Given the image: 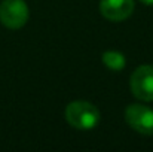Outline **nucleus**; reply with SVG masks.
<instances>
[{
  "mask_svg": "<svg viewBox=\"0 0 153 152\" xmlns=\"http://www.w3.org/2000/svg\"><path fill=\"white\" fill-rule=\"evenodd\" d=\"M131 91L141 101H153V67L140 66L131 75Z\"/></svg>",
  "mask_w": 153,
  "mask_h": 152,
  "instance_id": "20e7f679",
  "label": "nucleus"
},
{
  "mask_svg": "<svg viewBox=\"0 0 153 152\" xmlns=\"http://www.w3.org/2000/svg\"><path fill=\"white\" fill-rule=\"evenodd\" d=\"M65 121L77 130H92L100 122V110L97 106L85 100H74L67 104L64 112Z\"/></svg>",
  "mask_w": 153,
  "mask_h": 152,
  "instance_id": "f257e3e1",
  "label": "nucleus"
},
{
  "mask_svg": "<svg viewBox=\"0 0 153 152\" xmlns=\"http://www.w3.org/2000/svg\"><path fill=\"white\" fill-rule=\"evenodd\" d=\"M28 6L24 0H3L0 3V21L4 27L16 30L28 21Z\"/></svg>",
  "mask_w": 153,
  "mask_h": 152,
  "instance_id": "7ed1b4c3",
  "label": "nucleus"
},
{
  "mask_svg": "<svg viewBox=\"0 0 153 152\" xmlns=\"http://www.w3.org/2000/svg\"><path fill=\"white\" fill-rule=\"evenodd\" d=\"M125 121L128 125L144 136H152L153 134V109L140 104V103H132L125 109Z\"/></svg>",
  "mask_w": 153,
  "mask_h": 152,
  "instance_id": "f03ea898",
  "label": "nucleus"
},
{
  "mask_svg": "<svg viewBox=\"0 0 153 152\" xmlns=\"http://www.w3.org/2000/svg\"><path fill=\"white\" fill-rule=\"evenodd\" d=\"M134 0H101L100 12L108 21H123L134 12Z\"/></svg>",
  "mask_w": 153,
  "mask_h": 152,
  "instance_id": "39448f33",
  "label": "nucleus"
},
{
  "mask_svg": "<svg viewBox=\"0 0 153 152\" xmlns=\"http://www.w3.org/2000/svg\"><path fill=\"white\" fill-rule=\"evenodd\" d=\"M140 1H143L144 4H153V0H140Z\"/></svg>",
  "mask_w": 153,
  "mask_h": 152,
  "instance_id": "0eeeda50",
  "label": "nucleus"
},
{
  "mask_svg": "<svg viewBox=\"0 0 153 152\" xmlns=\"http://www.w3.org/2000/svg\"><path fill=\"white\" fill-rule=\"evenodd\" d=\"M101 60L102 63L113 72H120L126 64L125 55L119 51H105V52H102Z\"/></svg>",
  "mask_w": 153,
  "mask_h": 152,
  "instance_id": "423d86ee",
  "label": "nucleus"
}]
</instances>
